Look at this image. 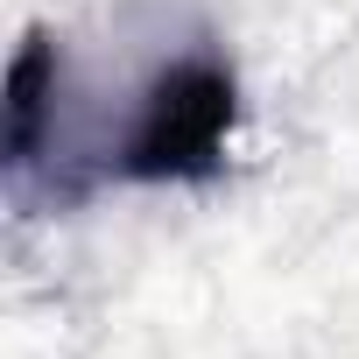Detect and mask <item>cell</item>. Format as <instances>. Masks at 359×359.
I'll use <instances>...</instances> for the list:
<instances>
[{
    "label": "cell",
    "instance_id": "6da1fadb",
    "mask_svg": "<svg viewBox=\"0 0 359 359\" xmlns=\"http://www.w3.org/2000/svg\"><path fill=\"white\" fill-rule=\"evenodd\" d=\"M233 127H240L233 64L212 43L176 50L134 85L120 127L106 134V184H212L226 169Z\"/></svg>",
    "mask_w": 359,
    "mask_h": 359
}]
</instances>
